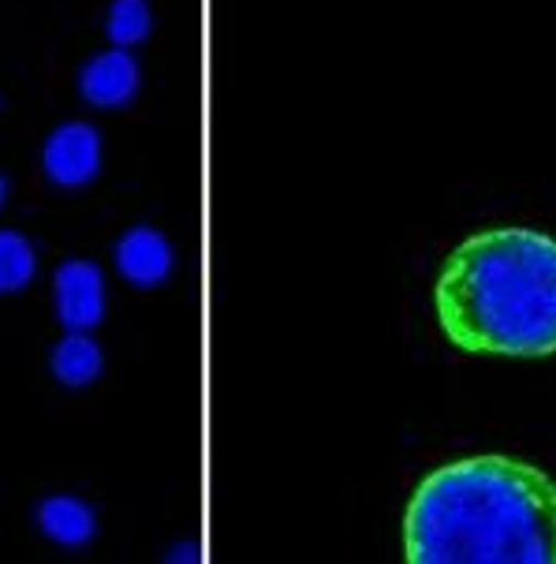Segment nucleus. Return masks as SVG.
Masks as SVG:
<instances>
[{
    "instance_id": "obj_7",
    "label": "nucleus",
    "mask_w": 556,
    "mask_h": 564,
    "mask_svg": "<svg viewBox=\"0 0 556 564\" xmlns=\"http://www.w3.org/2000/svg\"><path fill=\"white\" fill-rule=\"evenodd\" d=\"M37 528L50 534L53 542H61V546H83V542L94 539L98 520H94L90 505L79 501V497L56 494L37 505Z\"/></svg>"
},
{
    "instance_id": "obj_11",
    "label": "nucleus",
    "mask_w": 556,
    "mask_h": 564,
    "mask_svg": "<svg viewBox=\"0 0 556 564\" xmlns=\"http://www.w3.org/2000/svg\"><path fill=\"white\" fill-rule=\"evenodd\" d=\"M4 203H8V180L0 176V206H4Z\"/></svg>"
},
{
    "instance_id": "obj_10",
    "label": "nucleus",
    "mask_w": 556,
    "mask_h": 564,
    "mask_svg": "<svg viewBox=\"0 0 556 564\" xmlns=\"http://www.w3.org/2000/svg\"><path fill=\"white\" fill-rule=\"evenodd\" d=\"M150 26H153V15H150L146 0H117V4L109 8L105 31L117 42V50H128V45H139L142 37L150 34Z\"/></svg>"
},
{
    "instance_id": "obj_9",
    "label": "nucleus",
    "mask_w": 556,
    "mask_h": 564,
    "mask_svg": "<svg viewBox=\"0 0 556 564\" xmlns=\"http://www.w3.org/2000/svg\"><path fill=\"white\" fill-rule=\"evenodd\" d=\"M34 247L19 232H0V292H19L34 276Z\"/></svg>"
},
{
    "instance_id": "obj_8",
    "label": "nucleus",
    "mask_w": 556,
    "mask_h": 564,
    "mask_svg": "<svg viewBox=\"0 0 556 564\" xmlns=\"http://www.w3.org/2000/svg\"><path fill=\"white\" fill-rule=\"evenodd\" d=\"M53 375L61 386L83 389L101 375V348L86 333L68 329V337L53 348Z\"/></svg>"
},
{
    "instance_id": "obj_5",
    "label": "nucleus",
    "mask_w": 556,
    "mask_h": 564,
    "mask_svg": "<svg viewBox=\"0 0 556 564\" xmlns=\"http://www.w3.org/2000/svg\"><path fill=\"white\" fill-rule=\"evenodd\" d=\"M83 98L98 109H117V105L131 101L139 90V64L123 50L98 53L79 75Z\"/></svg>"
},
{
    "instance_id": "obj_6",
    "label": "nucleus",
    "mask_w": 556,
    "mask_h": 564,
    "mask_svg": "<svg viewBox=\"0 0 556 564\" xmlns=\"http://www.w3.org/2000/svg\"><path fill=\"white\" fill-rule=\"evenodd\" d=\"M117 265L131 284H139V289H157L172 273V247L165 236L153 232V228H131L117 243Z\"/></svg>"
},
{
    "instance_id": "obj_3",
    "label": "nucleus",
    "mask_w": 556,
    "mask_h": 564,
    "mask_svg": "<svg viewBox=\"0 0 556 564\" xmlns=\"http://www.w3.org/2000/svg\"><path fill=\"white\" fill-rule=\"evenodd\" d=\"M45 176L61 187H86L101 172V135L83 120L61 123L42 150Z\"/></svg>"
},
{
    "instance_id": "obj_4",
    "label": "nucleus",
    "mask_w": 556,
    "mask_h": 564,
    "mask_svg": "<svg viewBox=\"0 0 556 564\" xmlns=\"http://www.w3.org/2000/svg\"><path fill=\"white\" fill-rule=\"evenodd\" d=\"M53 295H56V318L64 322V329L90 333L105 314V276L94 262L86 258H72L64 262L53 276Z\"/></svg>"
},
{
    "instance_id": "obj_1",
    "label": "nucleus",
    "mask_w": 556,
    "mask_h": 564,
    "mask_svg": "<svg viewBox=\"0 0 556 564\" xmlns=\"http://www.w3.org/2000/svg\"><path fill=\"white\" fill-rule=\"evenodd\" d=\"M411 564H556V482L512 456H467L422 479L404 516Z\"/></svg>"
},
{
    "instance_id": "obj_2",
    "label": "nucleus",
    "mask_w": 556,
    "mask_h": 564,
    "mask_svg": "<svg viewBox=\"0 0 556 564\" xmlns=\"http://www.w3.org/2000/svg\"><path fill=\"white\" fill-rule=\"evenodd\" d=\"M434 307L445 337L464 351L553 356L556 240L531 228H489L448 254Z\"/></svg>"
}]
</instances>
